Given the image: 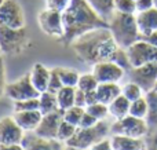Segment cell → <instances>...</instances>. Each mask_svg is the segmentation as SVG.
<instances>
[{
  "label": "cell",
  "mask_w": 157,
  "mask_h": 150,
  "mask_svg": "<svg viewBox=\"0 0 157 150\" xmlns=\"http://www.w3.org/2000/svg\"><path fill=\"white\" fill-rule=\"evenodd\" d=\"M86 101H87V106H88V105H92V103H97V102H99V101H98L97 90L86 92Z\"/></svg>",
  "instance_id": "obj_45"
},
{
  "label": "cell",
  "mask_w": 157,
  "mask_h": 150,
  "mask_svg": "<svg viewBox=\"0 0 157 150\" xmlns=\"http://www.w3.org/2000/svg\"><path fill=\"white\" fill-rule=\"evenodd\" d=\"M139 39H141V40L147 41V43L152 44V46L157 47V30H155V32H152V33H149V35H142Z\"/></svg>",
  "instance_id": "obj_44"
},
{
  "label": "cell",
  "mask_w": 157,
  "mask_h": 150,
  "mask_svg": "<svg viewBox=\"0 0 157 150\" xmlns=\"http://www.w3.org/2000/svg\"><path fill=\"white\" fill-rule=\"evenodd\" d=\"M130 106H131V102L121 94V95H119L116 99H113V101L108 105L109 114H110L112 117H114L116 120L123 118L130 114Z\"/></svg>",
  "instance_id": "obj_21"
},
{
  "label": "cell",
  "mask_w": 157,
  "mask_h": 150,
  "mask_svg": "<svg viewBox=\"0 0 157 150\" xmlns=\"http://www.w3.org/2000/svg\"><path fill=\"white\" fill-rule=\"evenodd\" d=\"M28 110H39V98H29L14 102V112H28Z\"/></svg>",
  "instance_id": "obj_34"
},
{
  "label": "cell",
  "mask_w": 157,
  "mask_h": 150,
  "mask_svg": "<svg viewBox=\"0 0 157 150\" xmlns=\"http://www.w3.org/2000/svg\"><path fill=\"white\" fill-rule=\"evenodd\" d=\"M155 7H157V0H155Z\"/></svg>",
  "instance_id": "obj_50"
},
{
  "label": "cell",
  "mask_w": 157,
  "mask_h": 150,
  "mask_svg": "<svg viewBox=\"0 0 157 150\" xmlns=\"http://www.w3.org/2000/svg\"><path fill=\"white\" fill-rule=\"evenodd\" d=\"M3 2H4V0H0V6H2V3H3Z\"/></svg>",
  "instance_id": "obj_51"
},
{
  "label": "cell",
  "mask_w": 157,
  "mask_h": 150,
  "mask_svg": "<svg viewBox=\"0 0 157 150\" xmlns=\"http://www.w3.org/2000/svg\"><path fill=\"white\" fill-rule=\"evenodd\" d=\"M110 142L113 150H146V142L144 141V138L112 135Z\"/></svg>",
  "instance_id": "obj_17"
},
{
  "label": "cell",
  "mask_w": 157,
  "mask_h": 150,
  "mask_svg": "<svg viewBox=\"0 0 157 150\" xmlns=\"http://www.w3.org/2000/svg\"><path fill=\"white\" fill-rule=\"evenodd\" d=\"M87 2H88L90 6H91L103 19H106V21H108V19L113 15L114 11H116L114 10V0H87Z\"/></svg>",
  "instance_id": "obj_23"
},
{
  "label": "cell",
  "mask_w": 157,
  "mask_h": 150,
  "mask_svg": "<svg viewBox=\"0 0 157 150\" xmlns=\"http://www.w3.org/2000/svg\"><path fill=\"white\" fill-rule=\"evenodd\" d=\"M39 110L43 114H48V113L57 112L59 109L57 99V94L51 92V91H44L39 95Z\"/></svg>",
  "instance_id": "obj_22"
},
{
  "label": "cell",
  "mask_w": 157,
  "mask_h": 150,
  "mask_svg": "<svg viewBox=\"0 0 157 150\" xmlns=\"http://www.w3.org/2000/svg\"><path fill=\"white\" fill-rule=\"evenodd\" d=\"M75 92H76V87H66V85H63L57 92L58 105L61 110H66L75 105Z\"/></svg>",
  "instance_id": "obj_25"
},
{
  "label": "cell",
  "mask_w": 157,
  "mask_h": 150,
  "mask_svg": "<svg viewBox=\"0 0 157 150\" xmlns=\"http://www.w3.org/2000/svg\"><path fill=\"white\" fill-rule=\"evenodd\" d=\"M130 80L139 85L144 92H149L155 88L157 83V62H150L146 65L136 66L128 70Z\"/></svg>",
  "instance_id": "obj_8"
},
{
  "label": "cell",
  "mask_w": 157,
  "mask_h": 150,
  "mask_svg": "<svg viewBox=\"0 0 157 150\" xmlns=\"http://www.w3.org/2000/svg\"><path fill=\"white\" fill-rule=\"evenodd\" d=\"M7 80H6V63L3 57H0V98L6 94V87H7Z\"/></svg>",
  "instance_id": "obj_38"
},
{
  "label": "cell",
  "mask_w": 157,
  "mask_h": 150,
  "mask_svg": "<svg viewBox=\"0 0 157 150\" xmlns=\"http://www.w3.org/2000/svg\"><path fill=\"white\" fill-rule=\"evenodd\" d=\"M147 110H149V105H147L146 96H141L139 99L131 102V106H130V114L131 116H135V117L145 118V120H146Z\"/></svg>",
  "instance_id": "obj_27"
},
{
  "label": "cell",
  "mask_w": 157,
  "mask_h": 150,
  "mask_svg": "<svg viewBox=\"0 0 157 150\" xmlns=\"http://www.w3.org/2000/svg\"><path fill=\"white\" fill-rule=\"evenodd\" d=\"M108 25L117 46L121 48H128L141 37L135 14H124L114 11L113 15L108 19Z\"/></svg>",
  "instance_id": "obj_3"
},
{
  "label": "cell",
  "mask_w": 157,
  "mask_h": 150,
  "mask_svg": "<svg viewBox=\"0 0 157 150\" xmlns=\"http://www.w3.org/2000/svg\"><path fill=\"white\" fill-rule=\"evenodd\" d=\"M14 118L25 132H35L43 118V113L40 110L14 112Z\"/></svg>",
  "instance_id": "obj_16"
},
{
  "label": "cell",
  "mask_w": 157,
  "mask_h": 150,
  "mask_svg": "<svg viewBox=\"0 0 157 150\" xmlns=\"http://www.w3.org/2000/svg\"><path fill=\"white\" fill-rule=\"evenodd\" d=\"M146 150H157V128L146 141Z\"/></svg>",
  "instance_id": "obj_43"
},
{
  "label": "cell",
  "mask_w": 157,
  "mask_h": 150,
  "mask_svg": "<svg viewBox=\"0 0 157 150\" xmlns=\"http://www.w3.org/2000/svg\"><path fill=\"white\" fill-rule=\"evenodd\" d=\"M127 52L132 68L146 65L150 62H157V47L152 46L145 40H141V39L128 47Z\"/></svg>",
  "instance_id": "obj_7"
},
{
  "label": "cell",
  "mask_w": 157,
  "mask_h": 150,
  "mask_svg": "<svg viewBox=\"0 0 157 150\" xmlns=\"http://www.w3.org/2000/svg\"><path fill=\"white\" fill-rule=\"evenodd\" d=\"M153 90H156V91H157V83H156V85H155V88H153Z\"/></svg>",
  "instance_id": "obj_49"
},
{
  "label": "cell",
  "mask_w": 157,
  "mask_h": 150,
  "mask_svg": "<svg viewBox=\"0 0 157 150\" xmlns=\"http://www.w3.org/2000/svg\"><path fill=\"white\" fill-rule=\"evenodd\" d=\"M0 150H24V146L21 143H17V145H0Z\"/></svg>",
  "instance_id": "obj_46"
},
{
  "label": "cell",
  "mask_w": 157,
  "mask_h": 150,
  "mask_svg": "<svg viewBox=\"0 0 157 150\" xmlns=\"http://www.w3.org/2000/svg\"><path fill=\"white\" fill-rule=\"evenodd\" d=\"M92 73L99 83H119L125 70L113 61H102L92 65Z\"/></svg>",
  "instance_id": "obj_13"
},
{
  "label": "cell",
  "mask_w": 157,
  "mask_h": 150,
  "mask_svg": "<svg viewBox=\"0 0 157 150\" xmlns=\"http://www.w3.org/2000/svg\"><path fill=\"white\" fill-rule=\"evenodd\" d=\"M65 150H84V149H78V148H75V146H65Z\"/></svg>",
  "instance_id": "obj_47"
},
{
  "label": "cell",
  "mask_w": 157,
  "mask_h": 150,
  "mask_svg": "<svg viewBox=\"0 0 157 150\" xmlns=\"http://www.w3.org/2000/svg\"><path fill=\"white\" fill-rule=\"evenodd\" d=\"M98 121H99V120H98V118H95L92 114H90L88 112H84V114H83V117H81L78 127H81V128H88V127L95 126Z\"/></svg>",
  "instance_id": "obj_39"
},
{
  "label": "cell",
  "mask_w": 157,
  "mask_h": 150,
  "mask_svg": "<svg viewBox=\"0 0 157 150\" xmlns=\"http://www.w3.org/2000/svg\"><path fill=\"white\" fill-rule=\"evenodd\" d=\"M39 25L46 35L61 39L63 36V18L62 13L51 8H46L39 14Z\"/></svg>",
  "instance_id": "obj_11"
},
{
  "label": "cell",
  "mask_w": 157,
  "mask_h": 150,
  "mask_svg": "<svg viewBox=\"0 0 157 150\" xmlns=\"http://www.w3.org/2000/svg\"><path fill=\"white\" fill-rule=\"evenodd\" d=\"M75 105L80 107H86L87 106V101H86V91L80 90L76 87V92H75Z\"/></svg>",
  "instance_id": "obj_40"
},
{
  "label": "cell",
  "mask_w": 157,
  "mask_h": 150,
  "mask_svg": "<svg viewBox=\"0 0 157 150\" xmlns=\"http://www.w3.org/2000/svg\"><path fill=\"white\" fill-rule=\"evenodd\" d=\"M98 101L105 105H109L113 99L121 95V87L117 83H99L97 87Z\"/></svg>",
  "instance_id": "obj_20"
},
{
  "label": "cell",
  "mask_w": 157,
  "mask_h": 150,
  "mask_svg": "<svg viewBox=\"0 0 157 150\" xmlns=\"http://www.w3.org/2000/svg\"><path fill=\"white\" fill-rule=\"evenodd\" d=\"M71 0H46V6L47 8H51V10H57V11H63L66 10V7L69 6Z\"/></svg>",
  "instance_id": "obj_37"
},
{
  "label": "cell",
  "mask_w": 157,
  "mask_h": 150,
  "mask_svg": "<svg viewBox=\"0 0 157 150\" xmlns=\"http://www.w3.org/2000/svg\"><path fill=\"white\" fill-rule=\"evenodd\" d=\"M114 10L124 14H135L136 3L135 0H114Z\"/></svg>",
  "instance_id": "obj_35"
},
{
  "label": "cell",
  "mask_w": 157,
  "mask_h": 150,
  "mask_svg": "<svg viewBox=\"0 0 157 150\" xmlns=\"http://www.w3.org/2000/svg\"><path fill=\"white\" fill-rule=\"evenodd\" d=\"M136 3V13L146 11L149 8L155 7V0H135Z\"/></svg>",
  "instance_id": "obj_42"
},
{
  "label": "cell",
  "mask_w": 157,
  "mask_h": 150,
  "mask_svg": "<svg viewBox=\"0 0 157 150\" xmlns=\"http://www.w3.org/2000/svg\"><path fill=\"white\" fill-rule=\"evenodd\" d=\"M25 131L18 126L14 116H4L0 118V145L22 143Z\"/></svg>",
  "instance_id": "obj_12"
},
{
  "label": "cell",
  "mask_w": 157,
  "mask_h": 150,
  "mask_svg": "<svg viewBox=\"0 0 157 150\" xmlns=\"http://www.w3.org/2000/svg\"><path fill=\"white\" fill-rule=\"evenodd\" d=\"M2 54H3V51H2V47H0V57H2Z\"/></svg>",
  "instance_id": "obj_48"
},
{
  "label": "cell",
  "mask_w": 157,
  "mask_h": 150,
  "mask_svg": "<svg viewBox=\"0 0 157 150\" xmlns=\"http://www.w3.org/2000/svg\"><path fill=\"white\" fill-rule=\"evenodd\" d=\"M25 15L17 0H4L0 6V26L24 28Z\"/></svg>",
  "instance_id": "obj_10"
},
{
  "label": "cell",
  "mask_w": 157,
  "mask_h": 150,
  "mask_svg": "<svg viewBox=\"0 0 157 150\" xmlns=\"http://www.w3.org/2000/svg\"><path fill=\"white\" fill-rule=\"evenodd\" d=\"M84 112H86V107H80V106L73 105L72 107L63 110V120H66L68 123H71V124H73V126L78 127Z\"/></svg>",
  "instance_id": "obj_29"
},
{
  "label": "cell",
  "mask_w": 157,
  "mask_h": 150,
  "mask_svg": "<svg viewBox=\"0 0 157 150\" xmlns=\"http://www.w3.org/2000/svg\"><path fill=\"white\" fill-rule=\"evenodd\" d=\"M135 15L141 36L149 35V33L157 30V7H152L146 11L136 13Z\"/></svg>",
  "instance_id": "obj_18"
},
{
  "label": "cell",
  "mask_w": 157,
  "mask_h": 150,
  "mask_svg": "<svg viewBox=\"0 0 157 150\" xmlns=\"http://www.w3.org/2000/svg\"><path fill=\"white\" fill-rule=\"evenodd\" d=\"M58 74H59L61 80H62V84L66 87H77L78 79H80V74L77 73L73 69H68V68H57Z\"/></svg>",
  "instance_id": "obj_26"
},
{
  "label": "cell",
  "mask_w": 157,
  "mask_h": 150,
  "mask_svg": "<svg viewBox=\"0 0 157 150\" xmlns=\"http://www.w3.org/2000/svg\"><path fill=\"white\" fill-rule=\"evenodd\" d=\"M121 94L130 102H132V101H136V99H139L141 96H144V90H142V88L139 87L136 83L130 81V83H127V84H125L124 87L121 88Z\"/></svg>",
  "instance_id": "obj_31"
},
{
  "label": "cell",
  "mask_w": 157,
  "mask_h": 150,
  "mask_svg": "<svg viewBox=\"0 0 157 150\" xmlns=\"http://www.w3.org/2000/svg\"><path fill=\"white\" fill-rule=\"evenodd\" d=\"M29 74L32 84L35 85V88L40 94L48 90V81L50 76H51V70L48 68H46L43 63H35L32 70L29 72Z\"/></svg>",
  "instance_id": "obj_19"
},
{
  "label": "cell",
  "mask_w": 157,
  "mask_h": 150,
  "mask_svg": "<svg viewBox=\"0 0 157 150\" xmlns=\"http://www.w3.org/2000/svg\"><path fill=\"white\" fill-rule=\"evenodd\" d=\"M63 120V110H57V112L43 114L39 127L36 128L35 134L44 139H57L58 129Z\"/></svg>",
  "instance_id": "obj_14"
},
{
  "label": "cell",
  "mask_w": 157,
  "mask_h": 150,
  "mask_svg": "<svg viewBox=\"0 0 157 150\" xmlns=\"http://www.w3.org/2000/svg\"><path fill=\"white\" fill-rule=\"evenodd\" d=\"M28 44V33L25 28L0 26V47L3 54L17 55L25 50Z\"/></svg>",
  "instance_id": "obj_5"
},
{
  "label": "cell",
  "mask_w": 157,
  "mask_h": 150,
  "mask_svg": "<svg viewBox=\"0 0 157 150\" xmlns=\"http://www.w3.org/2000/svg\"><path fill=\"white\" fill-rule=\"evenodd\" d=\"M88 150H113V148H112L110 138H105V139L99 141V142L95 143L94 146H91Z\"/></svg>",
  "instance_id": "obj_41"
},
{
  "label": "cell",
  "mask_w": 157,
  "mask_h": 150,
  "mask_svg": "<svg viewBox=\"0 0 157 150\" xmlns=\"http://www.w3.org/2000/svg\"><path fill=\"white\" fill-rule=\"evenodd\" d=\"M63 87L62 84V80H61L59 74H58L57 68L51 69V76H50V81H48V90L47 91H51V92L57 94L61 88Z\"/></svg>",
  "instance_id": "obj_36"
},
{
  "label": "cell",
  "mask_w": 157,
  "mask_h": 150,
  "mask_svg": "<svg viewBox=\"0 0 157 150\" xmlns=\"http://www.w3.org/2000/svg\"><path fill=\"white\" fill-rule=\"evenodd\" d=\"M149 128L145 118H139L135 116H125L116 120L110 126V135H125L132 138H144L149 134Z\"/></svg>",
  "instance_id": "obj_6"
},
{
  "label": "cell",
  "mask_w": 157,
  "mask_h": 150,
  "mask_svg": "<svg viewBox=\"0 0 157 150\" xmlns=\"http://www.w3.org/2000/svg\"><path fill=\"white\" fill-rule=\"evenodd\" d=\"M86 112H88L90 114H92L98 120H105L109 114V107L108 105L102 103V102H97V103L86 106Z\"/></svg>",
  "instance_id": "obj_33"
},
{
  "label": "cell",
  "mask_w": 157,
  "mask_h": 150,
  "mask_svg": "<svg viewBox=\"0 0 157 150\" xmlns=\"http://www.w3.org/2000/svg\"><path fill=\"white\" fill-rule=\"evenodd\" d=\"M24 150H65L62 146V142L58 139H44L40 138L33 132H28L22 139Z\"/></svg>",
  "instance_id": "obj_15"
},
{
  "label": "cell",
  "mask_w": 157,
  "mask_h": 150,
  "mask_svg": "<svg viewBox=\"0 0 157 150\" xmlns=\"http://www.w3.org/2000/svg\"><path fill=\"white\" fill-rule=\"evenodd\" d=\"M71 46L78 59L90 65H95L102 61H110L112 55L119 48L109 28L90 30L78 36Z\"/></svg>",
  "instance_id": "obj_2"
},
{
  "label": "cell",
  "mask_w": 157,
  "mask_h": 150,
  "mask_svg": "<svg viewBox=\"0 0 157 150\" xmlns=\"http://www.w3.org/2000/svg\"><path fill=\"white\" fill-rule=\"evenodd\" d=\"M110 61H113L114 63H117L119 66H121L125 72H128V70L132 69V65H131V61H130V57H128L127 48H121V47H119V48L116 50V52L112 55Z\"/></svg>",
  "instance_id": "obj_28"
},
{
  "label": "cell",
  "mask_w": 157,
  "mask_h": 150,
  "mask_svg": "<svg viewBox=\"0 0 157 150\" xmlns=\"http://www.w3.org/2000/svg\"><path fill=\"white\" fill-rule=\"evenodd\" d=\"M76 129H77L76 126H73V124L68 123L66 120H62V123H61V126H59V129H58L57 139L61 141V142H63V143H66V142H68V141L75 135Z\"/></svg>",
  "instance_id": "obj_32"
},
{
  "label": "cell",
  "mask_w": 157,
  "mask_h": 150,
  "mask_svg": "<svg viewBox=\"0 0 157 150\" xmlns=\"http://www.w3.org/2000/svg\"><path fill=\"white\" fill-rule=\"evenodd\" d=\"M6 95L10 99L15 101H24L29 98H39L40 92L35 88L30 80V74H25L21 79L15 80L13 83H8L6 87Z\"/></svg>",
  "instance_id": "obj_9"
},
{
  "label": "cell",
  "mask_w": 157,
  "mask_h": 150,
  "mask_svg": "<svg viewBox=\"0 0 157 150\" xmlns=\"http://www.w3.org/2000/svg\"><path fill=\"white\" fill-rule=\"evenodd\" d=\"M146 101L149 105V110H147L146 116V123L150 128H157V91L152 90L146 92Z\"/></svg>",
  "instance_id": "obj_24"
},
{
  "label": "cell",
  "mask_w": 157,
  "mask_h": 150,
  "mask_svg": "<svg viewBox=\"0 0 157 150\" xmlns=\"http://www.w3.org/2000/svg\"><path fill=\"white\" fill-rule=\"evenodd\" d=\"M98 84H99V81H98L97 77L94 76V73H86V74H80V79H78V83H77V88L88 92V91L97 90Z\"/></svg>",
  "instance_id": "obj_30"
},
{
  "label": "cell",
  "mask_w": 157,
  "mask_h": 150,
  "mask_svg": "<svg viewBox=\"0 0 157 150\" xmlns=\"http://www.w3.org/2000/svg\"><path fill=\"white\" fill-rule=\"evenodd\" d=\"M63 36L59 39L69 46L78 36L98 28H109L108 21L103 19L87 0H71L66 10L62 13Z\"/></svg>",
  "instance_id": "obj_1"
},
{
  "label": "cell",
  "mask_w": 157,
  "mask_h": 150,
  "mask_svg": "<svg viewBox=\"0 0 157 150\" xmlns=\"http://www.w3.org/2000/svg\"><path fill=\"white\" fill-rule=\"evenodd\" d=\"M109 134H110V126H109L105 120H99L95 126L88 127V128L77 127L75 135L65 145L88 150L91 146H94L95 143H98L99 141L108 138Z\"/></svg>",
  "instance_id": "obj_4"
}]
</instances>
